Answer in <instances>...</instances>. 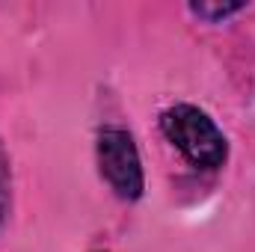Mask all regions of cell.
I'll return each instance as SVG.
<instances>
[{"label":"cell","mask_w":255,"mask_h":252,"mask_svg":"<svg viewBox=\"0 0 255 252\" xmlns=\"http://www.w3.org/2000/svg\"><path fill=\"white\" fill-rule=\"evenodd\" d=\"M160 127H163L166 139L193 166L217 169L226 163L229 142H226L223 130L217 127V122L205 110H199L193 104H175L160 116Z\"/></svg>","instance_id":"obj_1"},{"label":"cell","mask_w":255,"mask_h":252,"mask_svg":"<svg viewBox=\"0 0 255 252\" xmlns=\"http://www.w3.org/2000/svg\"><path fill=\"white\" fill-rule=\"evenodd\" d=\"M98 169L104 175V181L113 187L119 199H139L145 178H142V163H139V151L133 145V136L122 127H104L98 133Z\"/></svg>","instance_id":"obj_2"},{"label":"cell","mask_w":255,"mask_h":252,"mask_svg":"<svg viewBox=\"0 0 255 252\" xmlns=\"http://www.w3.org/2000/svg\"><path fill=\"white\" fill-rule=\"evenodd\" d=\"M9 202H12V190H9V157H6L3 142H0V229H3L6 214H9Z\"/></svg>","instance_id":"obj_3"},{"label":"cell","mask_w":255,"mask_h":252,"mask_svg":"<svg viewBox=\"0 0 255 252\" xmlns=\"http://www.w3.org/2000/svg\"><path fill=\"white\" fill-rule=\"evenodd\" d=\"M190 9L199 15V18L220 21V18H226V15H235V12H241V9H244V3H214V6H208V3H193Z\"/></svg>","instance_id":"obj_4"}]
</instances>
